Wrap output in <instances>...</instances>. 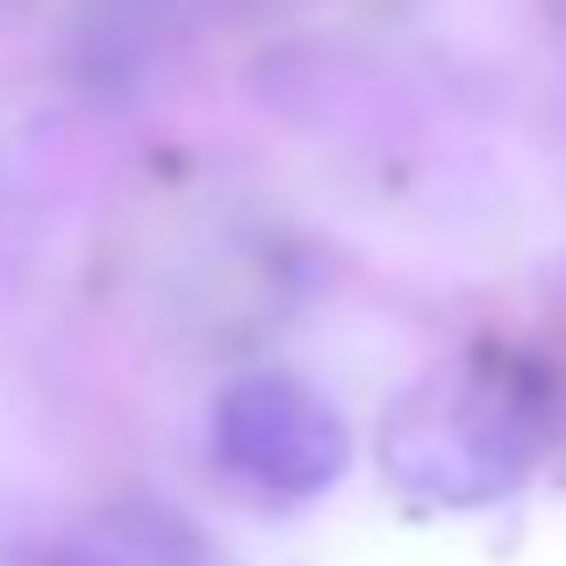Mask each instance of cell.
<instances>
[{"mask_svg": "<svg viewBox=\"0 0 566 566\" xmlns=\"http://www.w3.org/2000/svg\"><path fill=\"white\" fill-rule=\"evenodd\" d=\"M545 387L524 359H473L467 374L444 387V409H409L387 444L395 473L409 481H430V495H488V488L516 481L531 467V452L545 444Z\"/></svg>", "mask_w": 566, "mask_h": 566, "instance_id": "1", "label": "cell"}, {"mask_svg": "<svg viewBox=\"0 0 566 566\" xmlns=\"http://www.w3.org/2000/svg\"><path fill=\"white\" fill-rule=\"evenodd\" d=\"M51 566H201L187 545V531L158 510H137V516H94L65 553H51Z\"/></svg>", "mask_w": 566, "mask_h": 566, "instance_id": "3", "label": "cell"}, {"mask_svg": "<svg viewBox=\"0 0 566 566\" xmlns=\"http://www.w3.org/2000/svg\"><path fill=\"white\" fill-rule=\"evenodd\" d=\"M216 459L265 495H323L352 467V430L287 374H251L216 401Z\"/></svg>", "mask_w": 566, "mask_h": 566, "instance_id": "2", "label": "cell"}]
</instances>
